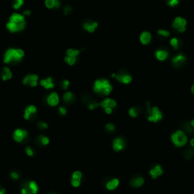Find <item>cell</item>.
I'll list each match as a JSON object with an SVG mask.
<instances>
[{"label":"cell","instance_id":"1","mask_svg":"<svg viewBox=\"0 0 194 194\" xmlns=\"http://www.w3.org/2000/svg\"><path fill=\"white\" fill-rule=\"evenodd\" d=\"M26 26L25 18L24 14H18V13H14L10 17L9 21L7 23L6 27L11 33L22 31Z\"/></svg>","mask_w":194,"mask_h":194},{"label":"cell","instance_id":"2","mask_svg":"<svg viewBox=\"0 0 194 194\" xmlns=\"http://www.w3.org/2000/svg\"><path fill=\"white\" fill-rule=\"evenodd\" d=\"M24 56V52L21 49H8L4 55L5 64H14L21 62Z\"/></svg>","mask_w":194,"mask_h":194},{"label":"cell","instance_id":"3","mask_svg":"<svg viewBox=\"0 0 194 194\" xmlns=\"http://www.w3.org/2000/svg\"><path fill=\"white\" fill-rule=\"evenodd\" d=\"M93 90L96 93L101 96H108L112 91V86L108 80L101 78L97 79L94 83Z\"/></svg>","mask_w":194,"mask_h":194},{"label":"cell","instance_id":"4","mask_svg":"<svg viewBox=\"0 0 194 194\" xmlns=\"http://www.w3.org/2000/svg\"><path fill=\"white\" fill-rule=\"evenodd\" d=\"M146 106L147 116H148L147 119H148L149 122H158L162 119V112H160L159 108L156 107V106L151 108L149 103H146Z\"/></svg>","mask_w":194,"mask_h":194},{"label":"cell","instance_id":"5","mask_svg":"<svg viewBox=\"0 0 194 194\" xmlns=\"http://www.w3.org/2000/svg\"><path fill=\"white\" fill-rule=\"evenodd\" d=\"M173 143L177 147H181L187 143V137L183 131H177L171 135Z\"/></svg>","mask_w":194,"mask_h":194},{"label":"cell","instance_id":"6","mask_svg":"<svg viewBox=\"0 0 194 194\" xmlns=\"http://www.w3.org/2000/svg\"><path fill=\"white\" fill-rule=\"evenodd\" d=\"M186 23L187 22H186V19L178 16V17H176L174 20L173 23H172V27L180 33H183L186 30Z\"/></svg>","mask_w":194,"mask_h":194},{"label":"cell","instance_id":"7","mask_svg":"<svg viewBox=\"0 0 194 194\" xmlns=\"http://www.w3.org/2000/svg\"><path fill=\"white\" fill-rule=\"evenodd\" d=\"M39 190L38 188L37 183L35 181H29L27 182L23 186L22 189H21V192L23 194H27V193H36Z\"/></svg>","mask_w":194,"mask_h":194},{"label":"cell","instance_id":"8","mask_svg":"<svg viewBox=\"0 0 194 194\" xmlns=\"http://www.w3.org/2000/svg\"><path fill=\"white\" fill-rule=\"evenodd\" d=\"M115 79L117 80L119 82L125 84H128L132 81V77L128 73L125 72V71H122L119 72L118 74H115Z\"/></svg>","mask_w":194,"mask_h":194},{"label":"cell","instance_id":"9","mask_svg":"<svg viewBox=\"0 0 194 194\" xmlns=\"http://www.w3.org/2000/svg\"><path fill=\"white\" fill-rule=\"evenodd\" d=\"M27 136H28V132L27 131L23 129H17L14 132L13 138L17 143H21L27 137Z\"/></svg>","mask_w":194,"mask_h":194},{"label":"cell","instance_id":"10","mask_svg":"<svg viewBox=\"0 0 194 194\" xmlns=\"http://www.w3.org/2000/svg\"><path fill=\"white\" fill-rule=\"evenodd\" d=\"M112 146H113L114 151L120 152L125 149L126 146V141L122 137L115 138L112 143Z\"/></svg>","mask_w":194,"mask_h":194},{"label":"cell","instance_id":"11","mask_svg":"<svg viewBox=\"0 0 194 194\" xmlns=\"http://www.w3.org/2000/svg\"><path fill=\"white\" fill-rule=\"evenodd\" d=\"M39 77L36 74H27L24 79H23V84H29L30 87H35L37 86Z\"/></svg>","mask_w":194,"mask_h":194},{"label":"cell","instance_id":"12","mask_svg":"<svg viewBox=\"0 0 194 194\" xmlns=\"http://www.w3.org/2000/svg\"><path fill=\"white\" fill-rule=\"evenodd\" d=\"M46 103L50 106H52V107L56 106L59 103V97L58 93H55V92L51 93L46 97Z\"/></svg>","mask_w":194,"mask_h":194},{"label":"cell","instance_id":"13","mask_svg":"<svg viewBox=\"0 0 194 194\" xmlns=\"http://www.w3.org/2000/svg\"><path fill=\"white\" fill-rule=\"evenodd\" d=\"M171 61L174 66L178 68V67H181L183 63L186 62V57L183 54H178L177 55L174 57Z\"/></svg>","mask_w":194,"mask_h":194},{"label":"cell","instance_id":"14","mask_svg":"<svg viewBox=\"0 0 194 194\" xmlns=\"http://www.w3.org/2000/svg\"><path fill=\"white\" fill-rule=\"evenodd\" d=\"M36 108L34 106H30L24 111V118L26 120H30L36 114Z\"/></svg>","mask_w":194,"mask_h":194},{"label":"cell","instance_id":"15","mask_svg":"<svg viewBox=\"0 0 194 194\" xmlns=\"http://www.w3.org/2000/svg\"><path fill=\"white\" fill-rule=\"evenodd\" d=\"M163 174V170L162 168L161 165H156L153 168H152L149 171V174L152 177V178L156 179L158 177H159L160 175H162Z\"/></svg>","mask_w":194,"mask_h":194},{"label":"cell","instance_id":"16","mask_svg":"<svg viewBox=\"0 0 194 194\" xmlns=\"http://www.w3.org/2000/svg\"><path fill=\"white\" fill-rule=\"evenodd\" d=\"M116 106H117L116 101L110 98L105 99L103 102L100 103V106L103 107V109H106V108L107 107H110L112 108V109H114V108L116 107Z\"/></svg>","mask_w":194,"mask_h":194},{"label":"cell","instance_id":"17","mask_svg":"<svg viewBox=\"0 0 194 194\" xmlns=\"http://www.w3.org/2000/svg\"><path fill=\"white\" fill-rule=\"evenodd\" d=\"M152 40V35L149 32L144 31L143 32L140 36V40L141 43L143 45H147L150 43Z\"/></svg>","mask_w":194,"mask_h":194},{"label":"cell","instance_id":"18","mask_svg":"<svg viewBox=\"0 0 194 194\" xmlns=\"http://www.w3.org/2000/svg\"><path fill=\"white\" fill-rule=\"evenodd\" d=\"M83 27L85 30L90 32V33H93V32L95 31L97 27H98V23L97 22H90V21H87V22H85L83 25Z\"/></svg>","mask_w":194,"mask_h":194},{"label":"cell","instance_id":"19","mask_svg":"<svg viewBox=\"0 0 194 194\" xmlns=\"http://www.w3.org/2000/svg\"><path fill=\"white\" fill-rule=\"evenodd\" d=\"M144 183V179L142 177L139 176V177H135L134 178H133L132 180L130 182V184L132 187L138 188L140 186H142Z\"/></svg>","mask_w":194,"mask_h":194},{"label":"cell","instance_id":"20","mask_svg":"<svg viewBox=\"0 0 194 194\" xmlns=\"http://www.w3.org/2000/svg\"><path fill=\"white\" fill-rule=\"evenodd\" d=\"M40 85L43 87L44 88L47 89H52L54 87V82L52 77H48L46 79H43L40 81Z\"/></svg>","mask_w":194,"mask_h":194},{"label":"cell","instance_id":"21","mask_svg":"<svg viewBox=\"0 0 194 194\" xmlns=\"http://www.w3.org/2000/svg\"><path fill=\"white\" fill-rule=\"evenodd\" d=\"M168 56V52L165 49H159L156 52V57L159 61H164Z\"/></svg>","mask_w":194,"mask_h":194},{"label":"cell","instance_id":"22","mask_svg":"<svg viewBox=\"0 0 194 194\" xmlns=\"http://www.w3.org/2000/svg\"><path fill=\"white\" fill-rule=\"evenodd\" d=\"M119 185V180L117 178H113L112 180H109V181L106 183V188L109 190H113V189H116L118 186Z\"/></svg>","mask_w":194,"mask_h":194},{"label":"cell","instance_id":"23","mask_svg":"<svg viewBox=\"0 0 194 194\" xmlns=\"http://www.w3.org/2000/svg\"><path fill=\"white\" fill-rule=\"evenodd\" d=\"M45 5L49 9L57 8L60 6V1L59 0H46Z\"/></svg>","mask_w":194,"mask_h":194},{"label":"cell","instance_id":"24","mask_svg":"<svg viewBox=\"0 0 194 194\" xmlns=\"http://www.w3.org/2000/svg\"><path fill=\"white\" fill-rule=\"evenodd\" d=\"M1 76H2V79L3 81H7V80L11 79L12 77V73H11V70L8 67H5L2 69V72L1 74Z\"/></svg>","mask_w":194,"mask_h":194},{"label":"cell","instance_id":"25","mask_svg":"<svg viewBox=\"0 0 194 194\" xmlns=\"http://www.w3.org/2000/svg\"><path fill=\"white\" fill-rule=\"evenodd\" d=\"M63 100L65 103H73L75 101V96L71 92L67 91L63 95Z\"/></svg>","mask_w":194,"mask_h":194},{"label":"cell","instance_id":"26","mask_svg":"<svg viewBox=\"0 0 194 194\" xmlns=\"http://www.w3.org/2000/svg\"><path fill=\"white\" fill-rule=\"evenodd\" d=\"M140 112V108L132 107L131 109H130L129 115H131L132 118H136L139 115Z\"/></svg>","mask_w":194,"mask_h":194},{"label":"cell","instance_id":"27","mask_svg":"<svg viewBox=\"0 0 194 194\" xmlns=\"http://www.w3.org/2000/svg\"><path fill=\"white\" fill-rule=\"evenodd\" d=\"M37 141L39 142V143H40L43 146H46L49 143V139L47 137H45L43 135H40L39 137H38Z\"/></svg>","mask_w":194,"mask_h":194},{"label":"cell","instance_id":"28","mask_svg":"<svg viewBox=\"0 0 194 194\" xmlns=\"http://www.w3.org/2000/svg\"><path fill=\"white\" fill-rule=\"evenodd\" d=\"M81 50H78V49H68L67 50L66 54L68 56H75L77 57L81 53Z\"/></svg>","mask_w":194,"mask_h":194},{"label":"cell","instance_id":"29","mask_svg":"<svg viewBox=\"0 0 194 194\" xmlns=\"http://www.w3.org/2000/svg\"><path fill=\"white\" fill-rule=\"evenodd\" d=\"M65 62L68 63L69 65H74L77 62V57L75 56H68L67 55L65 57Z\"/></svg>","mask_w":194,"mask_h":194},{"label":"cell","instance_id":"30","mask_svg":"<svg viewBox=\"0 0 194 194\" xmlns=\"http://www.w3.org/2000/svg\"><path fill=\"white\" fill-rule=\"evenodd\" d=\"M170 43L174 49H177L179 48V46H180V41H179L178 39L176 37L172 38L171 40H170Z\"/></svg>","mask_w":194,"mask_h":194},{"label":"cell","instance_id":"31","mask_svg":"<svg viewBox=\"0 0 194 194\" xmlns=\"http://www.w3.org/2000/svg\"><path fill=\"white\" fill-rule=\"evenodd\" d=\"M24 0H14V3H13V8L14 9H19L24 5Z\"/></svg>","mask_w":194,"mask_h":194},{"label":"cell","instance_id":"32","mask_svg":"<svg viewBox=\"0 0 194 194\" xmlns=\"http://www.w3.org/2000/svg\"><path fill=\"white\" fill-rule=\"evenodd\" d=\"M166 3L170 7H175L180 2V0H165Z\"/></svg>","mask_w":194,"mask_h":194},{"label":"cell","instance_id":"33","mask_svg":"<svg viewBox=\"0 0 194 194\" xmlns=\"http://www.w3.org/2000/svg\"><path fill=\"white\" fill-rule=\"evenodd\" d=\"M157 33H158V35H159V36H164V37H168V36H170V32L166 30H161V29H160V30H158Z\"/></svg>","mask_w":194,"mask_h":194},{"label":"cell","instance_id":"34","mask_svg":"<svg viewBox=\"0 0 194 194\" xmlns=\"http://www.w3.org/2000/svg\"><path fill=\"white\" fill-rule=\"evenodd\" d=\"M193 155H194L193 150L187 149V150H186V151H185L184 157L186 159H189L192 158V156H193Z\"/></svg>","mask_w":194,"mask_h":194},{"label":"cell","instance_id":"35","mask_svg":"<svg viewBox=\"0 0 194 194\" xmlns=\"http://www.w3.org/2000/svg\"><path fill=\"white\" fill-rule=\"evenodd\" d=\"M72 178L81 180V178H82V173L81 171H74L72 174Z\"/></svg>","mask_w":194,"mask_h":194},{"label":"cell","instance_id":"36","mask_svg":"<svg viewBox=\"0 0 194 194\" xmlns=\"http://www.w3.org/2000/svg\"><path fill=\"white\" fill-rule=\"evenodd\" d=\"M81 180H78V179H74V178H71V183L73 186L74 187H78L81 184Z\"/></svg>","mask_w":194,"mask_h":194},{"label":"cell","instance_id":"37","mask_svg":"<svg viewBox=\"0 0 194 194\" xmlns=\"http://www.w3.org/2000/svg\"><path fill=\"white\" fill-rule=\"evenodd\" d=\"M106 131H109V132H113L115 130V126L112 123H109L106 125Z\"/></svg>","mask_w":194,"mask_h":194},{"label":"cell","instance_id":"38","mask_svg":"<svg viewBox=\"0 0 194 194\" xmlns=\"http://www.w3.org/2000/svg\"><path fill=\"white\" fill-rule=\"evenodd\" d=\"M37 126L39 127V128L40 129H43V130H45V129H47L48 128V125L46 123H45V122H38L37 124Z\"/></svg>","mask_w":194,"mask_h":194},{"label":"cell","instance_id":"39","mask_svg":"<svg viewBox=\"0 0 194 194\" xmlns=\"http://www.w3.org/2000/svg\"><path fill=\"white\" fill-rule=\"evenodd\" d=\"M25 152L27 153V155L28 156H33L34 152H33V150L32 149V148L30 146H27L25 148Z\"/></svg>","mask_w":194,"mask_h":194},{"label":"cell","instance_id":"40","mask_svg":"<svg viewBox=\"0 0 194 194\" xmlns=\"http://www.w3.org/2000/svg\"><path fill=\"white\" fill-rule=\"evenodd\" d=\"M61 85H62V87L64 89V90H67V89L68 88V87H69L70 83L68 80H64V81H62Z\"/></svg>","mask_w":194,"mask_h":194},{"label":"cell","instance_id":"41","mask_svg":"<svg viewBox=\"0 0 194 194\" xmlns=\"http://www.w3.org/2000/svg\"><path fill=\"white\" fill-rule=\"evenodd\" d=\"M11 177L12 179H14V180H17V179L20 177V175H19V174L17 173V172L16 171H11Z\"/></svg>","mask_w":194,"mask_h":194},{"label":"cell","instance_id":"42","mask_svg":"<svg viewBox=\"0 0 194 194\" xmlns=\"http://www.w3.org/2000/svg\"><path fill=\"white\" fill-rule=\"evenodd\" d=\"M59 112L60 113L61 115H65L67 113L66 108L64 107V106H60L59 108Z\"/></svg>","mask_w":194,"mask_h":194},{"label":"cell","instance_id":"43","mask_svg":"<svg viewBox=\"0 0 194 194\" xmlns=\"http://www.w3.org/2000/svg\"><path fill=\"white\" fill-rule=\"evenodd\" d=\"M72 11V8H71V6H69V5H68V6H65V8H64V13H65V14H68L69 13H71V11Z\"/></svg>","mask_w":194,"mask_h":194},{"label":"cell","instance_id":"44","mask_svg":"<svg viewBox=\"0 0 194 194\" xmlns=\"http://www.w3.org/2000/svg\"><path fill=\"white\" fill-rule=\"evenodd\" d=\"M104 109H105V112H106V113L109 114V115H110V114L112 112V109L110 107H107Z\"/></svg>","mask_w":194,"mask_h":194},{"label":"cell","instance_id":"45","mask_svg":"<svg viewBox=\"0 0 194 194\" xmlns=\"http://www.w3.org/2000/svg\"><path fill=\"white\" fill-rule=\"evenodd\" d=\"M30 14H31V11H30V10H27V11H25L24 12V15L28 16V15H30Z\"/></svg>","mask_w":194,"mask_h":194},{"label":"cell","instance_id":"46","mask_svg":"<svg viewBox=\"0 0 194 194\" xmlns=\"http://www.w3.org/2000/svg\"><path fill=\"white\" fill-rule=\"evenodd\" d=\"M5 189H4V188H2L0 186V194H3V193H5Z\"/></svg>","mask_w":194,"mask_h":194},{"label":"cell","instance_id":"47","mask_svg":"<svg viewBox=\"0 0 194 194\" xmlns=\"http://www.w3.org/2000/svg\"><path fill=\"white\" fill-rule=\"evenodd\" d=\"M190 145L194 147V138L190 140Z\"/></svg>","mask_w":194,"mask_h":194},{"label":"cell","instance_id":"48","mask_svg":"<svg viewBox=\"0 0 194 194\" xmlns=\"http://www.w3.org/2000/svg\"><path fill=\"white\" fill-rule=\"evenodd\" d=\"M190 125H191V126H192V128H194V120H192V122H190Z\"/></svg>","mask_w":194,"mask_h":194},{"label":"cell","instance_id":"49","mask_svg":"<svg viewBox=\"0 0 194 194\" xmlns=\"http://www.w3.org/2000/svg\"><path fill=\"white\" fill-rule=\"evenodd\" d=\"M191 91H192V93H194V84L192 86V87H191Z\"/></svg>","mask_w":194,"mask_h":194}]
</instances>
